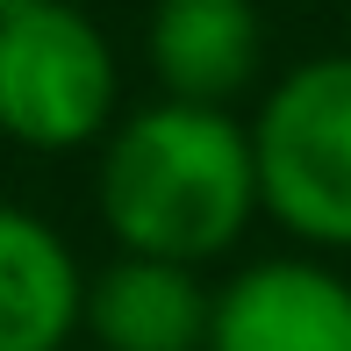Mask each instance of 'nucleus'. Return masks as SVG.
Segmentation results:
<instances>
[{"mask_svg":"<svg viewBox=\"0 0 351 351\" xmlns=\"http://www.w3.org/2000/svg\"><path fill=\"white\" fill-rule=\"evenodd\" d=\"M258 201L251 130L222 108L158 101L130 115L101 151V215L136 258L201 265L237 244Z\"/></svg>","mask_w":351,"mask_h":351,"instance_id":"1","label":"nucleus"},{"mask_svg":"<svg viewBox=\"0 0 351 351\" xmlns=\"http://www.w3.org/2000/svg\"><path fill=\"white\" fill-rule=\"evenodd\" d=\"M258 194L294 237L351 244V58H308L251 122Z\"/></svg>","mask_w":351,"mask_h":351,"instance_id":"2","label":"nucleus"},{"mask_svg":"<svg viewBox=\"0 0 351 351\" xmlns=\"http://www.w3.org/2000/svg\"><path fill=\"white\" fill-rule=\"evenodd\" d=\"M115 115V51L72 0H0V130L72 151Z\"/></svg>","mask_w":351,"mask_h":351,"instance_id":"3","label":"nucleus"},{"mask_svg":"<svg viewBox=\"0 0 351 351\" xmlns=\"http://www.w3.org/2000/svg\"><path fill=\"white\" fill-rule=\"evenodd\" d=\"M208 351H351V287L308 258H258L215 294Z\"/></svg>","mask_w":351,"mask_h":351,"instance_id":"4","label":"nucleus"},{"mask_svg":"<svg viewBox=\"0 0 351 351\" xmlns=\"http://www.w3.org/2000/svg\"><path fill=\"white\" fill-rule=\"evenodd\" d=\"M143 51H151V72L165 79L172 101L222 108L258 79L265 29L251 0H158Z\"/></svg>","mask_w":351,"mask_h":351,"instance_id":"5","label":"nucleus"},{"mask_svg":"<svg viewBox=\"0 0 351 351\" xmlns=\"http://www.w3.org/2000/svg\"><path fill=\"white\" fill-rule=\"evenodd\" d=\"M86 330L108 351H208L215 301L194 280V265L122 251L86 287Z\"/></svg>","mask_w":351,"mask_h":351,"instance_id":"6","label":"nucleus"},{"mask_svg":"<svg viewBox=\"0 0 351 351\" xmlns=\"http://www.w3.org/2000/svg\"><path fill=\"white\" fill-rule=\"evenodd\" d=\"M86 323V280L58 230L0 201V351H58Z\"/></svg>","mask_w":351,"mask_h":351,"instance_id":"7","label":"nucleus"}]
</instances>
